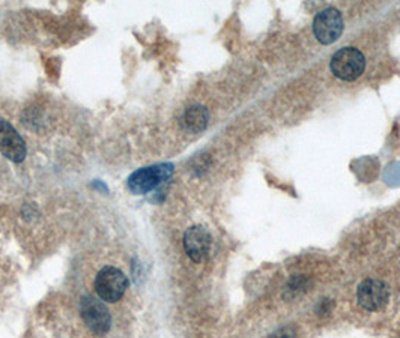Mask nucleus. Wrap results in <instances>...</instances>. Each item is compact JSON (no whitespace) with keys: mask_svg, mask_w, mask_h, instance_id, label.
<instances>
[{"mask_svg":"<svg viewBox=\"0 0 400 338\" xmlns=\"http://www.w3.org/2000/svg\"><path fill=\"white\" fill-rule=\"evenodd\" d=\"M173 173V166L170 163H163L151 167L138 168L128 177V188L133 194H146L163 182L169 181Z\"/></svg>","mask_w":400,"mask_h":338,"instance_id":"nucleus-1","label":"nucleus"},{"mask_svg":"<svg viewBox=\"0 0 400 338\" xmlns=\"http://www.w3.org/2000/svg\"><path fill=\"white\" fill-rule=\"evenodd\" d=\"M128 278L120 269L113 266L102 268L95 278V292L106 303H116L124 296Z\"/></svg>","mask_w":400,"mask_h":338,"instance_id":"nucleus-2","label":"nucleus"},{"mask_svg":"<svg viewBox=\"0 0 400 338\" xmlns=\"http://www.w3.org/2000/svg\"><path fill=\"white\" fill-rule=\"evenodd\" d=\"M208 111L202 106L190 107L184 115V125L191 133H200L208 125Z\"/></svg>","mask_w":400,"mask_h":338,"instance_id":"nucleus-9","label":"nucleus"},{"mask_svg":"<svg viewBox=\"0 0 400 338\" xmlns=\"http://www.w3.org/2000/svg\"><path fill=\"white\" fill-rule=\"evenodd\" d=\"M343 32V18L336 8L323 9L313 20V33L321 44L336 42Z\"/></svg>","mask_w":400,"mask_h":338,"instance_id":"nucleus-5","label":"nucleus"},{"mask_svg":"<svg viewBox=\"0 0 400 338\" xmlns=\"http://www.w3.org/2000/svg\"><path fill=\"white\" fill-rule=\"evenodd\" d=\"M269 338H296L295 331L291 330V328H283V330L277 331L274 335H271Z\"/></svg>","mask_w":400,"mask_h":338,"instance_id":"nucleus-10","label":"nucleus"},{"mask_svg":"<svg viewBox=\"0 0 400 338\" xmlns=\"http://www.w3.org/2000/svg\"><path fill=\"white\" fill-rule=\"evenodd\" d=\"M357 296L362 308L367 309V312H376L388 303L390 292L383 281L369 278L360 284Z\"/></svg>","mask_w":400,"mask_h":338,"instance_id":"nucleus-7","label":"nucleus"},{"mask_svg":"<svg viewBox=\"0 0 400 338\" xmlns=\"http://www.w3.org/2000/svg\"><path fill=\"white\" fill-rule=\"evenodd\" d=\"M184 248L193 261H203L211 250V234L202 225H193L184 234Z\"/></svg>","mask_w":400,"mask_h":338,"instance_id":"nucleus-8","label":"nucleus"},{"mask_svg":"<svg viewBox=\"0 0 400 338\" xmlns=\"http://www.w3.org/2000/svg\"><path fill=\"white\" fill-rule=\"evenodd\" d=\"M330 67L336 77L351 81L358 79L365 71L366 59L360 50L346 47L333 56Z\"/></svg>","mask_w":400,"mask_h":338,"instance_id":"nucleus-3","label":"nucleus"},{"mask_svg":"<svg viewBox=\"0 0 400 338\" xmlns=\"http://www.w3.org/2000/svg\"><path fill=\"white\" fill-rule=\"evenodd\" d=\"M0 154L13 163L24 161L27 154L23 137L2 118H0Z\"/></svg>","mask_w":400,"mask_h":338,"instance_id":"nucleus-6","label":"nucleus"},{"mask_svg":"<svg viewBox=\"0 0 400 338\" xmlns=\"http://www.w3.org/2000/svg\"><path fill=\"white\" fill-rule=\"evenodd\" d=\"M80 313L83 322L86 323V326L94 334L104 335L110 331L111 316L107 307L99 299L90 295L81 298Z\"/></svg>","mask_w":400,"mask_h":338,"instance_id":"nucleus-4","label":"nucleus"}]
</instances>
